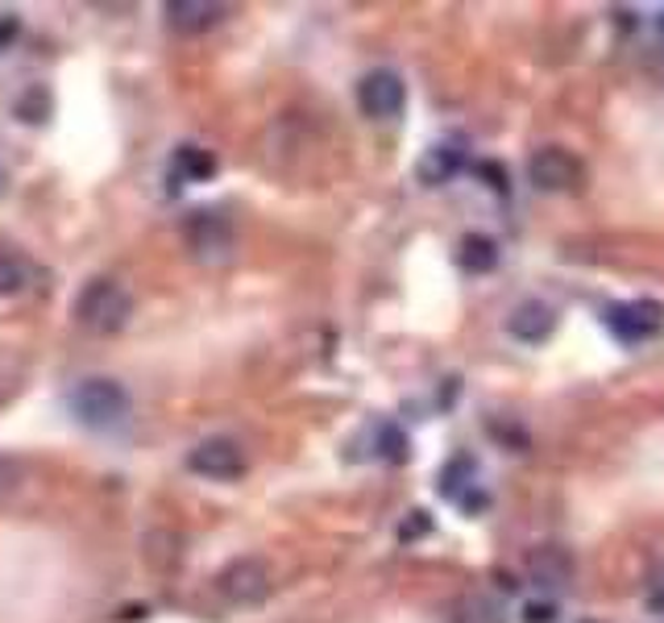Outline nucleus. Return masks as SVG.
Segmentation results:
<instances>
[{"mask_svg": "<svg viewBox=\"0 0 664 623\" xmlns=\"http://www.w3.org/2000/svg\"><path fill=\"white\" fill-rule=\"evenodd\" d=\"M29 287V262L17 249H0V299L4 295H21Z\"/></svg>", "mask_w": 664, "mask_h": 623, "instance_id": "obj_15", "label": "nucleus"}, {"mask_svg": "<svg viewBox=\"0 0 664 623\" xmlns=\"http://www.w3.org/2000/svg\"><path fill=\"white\" fill-rule=\"evenodd\" d=\"M17 474H21V466L13 461V457H4L0 454V491H9L13 482H17Z\"/></svg>", "mask_w": 664, "mask_h": 623, "instance_id": "obj_20", "label": "nucleus"}, {"mask_svg": "<svg viewBox=\"0 0 664 623\" xmlns=\"http://www.w3.org/2000/svg\"><path fill=\"white\" fill-rule=\"evenodd\" d=\"M656 30H661V34H664V9H661V17H656Z\"/></svg>", "mask_w": 664, "mask_h": 623, "instance_id": "obj_24", "label": "nucleus"}, {"mask_svg": "<svg viewBox=\"0 0 664 623\" xmlns=\"http://www.w3.org/2000/svg\"><path fill=\"white\" fill-rule=\"evenodd\" d=\"M523 620L527 623H553L557 620V602H527V607H523Z\"/></svg>", "mask_w": 664, "mask_h": 623, "instance_id": "obj_19", "label": "nucleus"}, {"mask_svg": "<svg viewBox=\"0 0 664 623\" xmlns=\"http://www.w3.org/2000/svg\"><path fill=\"white\" fill-rule=\"evenodd\" d=\"M527 179L540 191H573L581 184V158L565 145H544L527 158Z\"/></svg>", "mask_w": 664, "mask_h": 623, "instance_id": "obj_8", "label": "nucleus"}, {"mask_svg": "<svg viewBox=\"0 0 664 623\" xmlns=\"http://www.w3.org/2000/svg\"><path fill=\"white\" fill-rule=\"evenodd\" d=\"M357 108L370 121H394L407 108V83L399 80L394 71H387V67H378V71L361 75V83H357Z\"/></svg>", "mask_w": 664, "mask_h": 623, "instance_id": "obj_6", "label": "nucleus"}, {"mask_svg": "<svg viewBox=\"0 0 664 623\" xmlns=\"http://www.w3.org/2000/svg\"><path fill=\"white\" fill-rule=\"evenodd\" d=\"M382 457H387V461H407V436L399 433L394 424L382 428Z\"/></svg>", "mask_w": 664, "mask_h": 623, "instance_id": "obj_18", "label": "nucleus"}, {"mask_svg": "<svg viewBox=\"0 0 664 623\" xmlns=\"http://www.w3.org/2000/svg\"><path fill=\"white\" fill-rule=\"evenodd\" d=\"M465 486H474V457H456L440 474V495L444 498H465Z\"/></svg>", "mask_w": 664, "mask_h": 623, "instance_id": "obj_16", "label": "nucleus"}, {"mask_svg": "<svg viewBox=\"0 0 664 623\" xmlns=\"http://www.w3.org/2000/svg\"><path fill=\"white\" fill-rule=\"evenodd\" d=\"M648 611H656V615H664V581L648 595Z\"/></svg>", "mask_w": 664, "mask_h": 623, "instance_id": "obj_22", "label": "nucleus"}, {"mask_svg": "<svg viewBox=\"0 0 664 623\" xmlns=\"http://www.w3.org/2000/svg\"><path fill=\"white\" fill-rule=\"evenodd\" d=\"M246 449L233 436H208L187 454V470L200 478H212V482H233V478L246 474Z\"/></svg>", "mask_w": 664, "mask_h": 623, "instance_id": "obj_5", "label": "nucleus"}, {"mask_svg": "<svg viewBox=\"0 0 664 623\" xmlns=\"http://www.w3.org/2000/svg\"><path fill=\"white\" fill-rule=\"evenodd\" d=\"M71 415L80 420L83 428L92 433H108V428H121L129 420V391H124L117 378H83L80 387L71 391Z\"/></svg>", "mask_w": 664, "mask_h": 623, "instance_id": "obj_1", "label": "nucleus"}, {"mask_svg": "<svg viewBox=\"0 0 664 623\" xmlns=\"http://www.w3.org/2000/svg\"><path fill=\"white\" fill-rule=\"evenodd\" d=\"M170 171H175V179L204 184V179L216 175V154H212V150H200V145H179L175 158H170Z\"/></svg>", "mask_w": 664, "mask_h": 623, "instance_id": "obj_13", "label": "nucleus"}, {"mask_svg": "<svg viewBox=\"0 0 664 623\" xmlns=\"http://www.w3.org/2000/svg\"><path fill=\"white\" fill-rule=\"evenodd\" d=\"M75 320H80L87 332H121L133 316V295L117 283V279H92L83 283V291L75 295Z\"/></svg>", "mask_w": 664, "mask_h": 623, "instance_id": "obj_2", "label": "nucleus"}, {"mask_svg": "<svg viewBox=\"0 0 664 623\" xmlns=\"http://www.w3.org/2000/svg\"><path fill=\"white\" fill-rule=\"evenodd\" d=\"M461 166H465V150H461V145L436 142L432 150H424V158H419V166H415V175H419V184L440 187V184H449Z\"/></svg>", "mask_w": 664, "mask_h": 623, "instance_id": "obj_12", "label": "nucleus"}, {"mask_svg": "<svg viewBox=\"0 0 664 623\" xmlns=\"http://www.w3.org/2000/svg\"><path fill=\"white\" fill-rule=\"evenodd\" d=\"M557 329V308H548L544 299H523L511 316H507V332L523 341V345H544Z\"/></svg>", "mask_w": 664, "mask_h": 623, "instance_id": "obj_10", "label": "nucleus"}, {"mask_svg": "<svg viewBox=\"0 0 664 623\" xmlns=\"http://www.w3.org/2000/svg\"><path fill=\"white\" fill-rule=\"evenodd\" d=\"M527 578L540 590H565L573 581V553L560 544H540L527 557Z\"/></svg>", "mask_w": 664, "mask_h": 623, "instance_id": "obj_9", "label": "nucleus"}, {"mask_svg": "<svg viewBox=\"0 0 664 623\" xmlns=\"http://www.w3.org/2000/svg\"><path fill=\"white\" fill-rule=\"evenodd\" d=\"M477 175H482V179H495L498 191H507V175H502L495 163H482V166H477Z\"/></svg>", "mask_w": 664, "mask_h": 623, "instance_id": "obj_21", "label": "nucleus"}, {"mask_svg": "<svg viewBox=\"0 0 664 623\" xmlns=\"http://www.w3.org/2000/svg\"><path fill=\"white\" fill-rule=\"evenodd\" d=\"M606 329L627 345H640L664 332V304L656 299H631V304H610L606 308Z\"/></svg>", "mask_w": 664, "mask_h": 623, "instance_id": "obj_7", "label": "nucleus"}, {"mask_svg": "<svg viewBox=\"0 0 664 623\" xmlns=\"http://www.w3.org/2000/svg\"><path fill=\"white\" fill-rule=\"evenodd\" d=\"M456 262L470 274H490L498 267V246L486 237V233H465L461 237V249H456Z\"/></svg>", "mask_w": 664, "mask_h": 623, "instance_id": "obj_14", "label": "nucleus"}, {"mask_svg": "<svg viewBox=\"0 0 664 623\" xmlns=\"http://www.w3.org/2000/svg\"><path fill=\"white\" fill-rule=\"evenodd\" d=\"M581 623H598V620H581Z\"/></svg>", "mask_w": 664, "mask_h": 623, "instance_id": "obj_25", "label": "nucleus"}, {"mask_svg": "<svg viewBox=\"0 0 664 623\" xmlns=\"http://www.w3.org/2000/svg\"><path fill=\"white\" fill-rule=\"evenodd\" d=\"M216 586H221V595H225L233 607H258V602L270 599L274 578H270V569L262 557H237L221 569Z\"/></svg>", "mask_w": 664, "mask_h": 623, "instance_id": "obj_4", "label": "nucleus"}, {"mask_svg": "<svg viewBox=\"0 0 664 623\" xmlns=\"http://www.w3.org/2000/svg\"><path fill=\"white\" fill-rule=\"evenodd\" d=\"M163 13L175 34H204L225 17V4H216V0H170Z\"/></svg>", "mask_w": 664, "mask_h": 623, "instance_id": "obj_11", "label": "nucleus"}, {"mask_svg": "<svg viewBox=\"0 0 664 623\" xmlns=\"http://www.w3.org/2000/svg\"><path fill=\"white\" fill-rule=\"evenodd\" d=\"M13 34H17V25H13V21L4 17V21H0V50L9 46V38H13Z\"/></svg>", "mask_w": 664, "mask_h": 623, "instance_id": "obj_23", "label": "nucleus"}, {"mask_svg": "<svg viewBox=\"0 0 664 623\" xmlns=\"http://www.w3.org/2000/svg\"><path fill=\"white\" fill-rule=\"evenodd\" d=\"M183 242L200 262H225L233 254V221L225 212L212 208H195L183 221Z\"/></svg>", "mask_w": 664, "mask_h": 623, "instance_id": "obj_3", "label": "nucleus"}, {"mask_svg": "<svg viewBox=\"0 0 664 623\" xmlns=\"http://www.w3.org/2000/svg\"><path fill=\"white\" fill-rule=\"evenodd\" d=\"M17 113H21V121H46V113H50V96L42 92V87H29L25 96H21V104H17Z\"/></svg>", "mask_w": 664, "mask_h": 623, "instance_id": "obj_17", "label": "nucleus"}]
</instances>
